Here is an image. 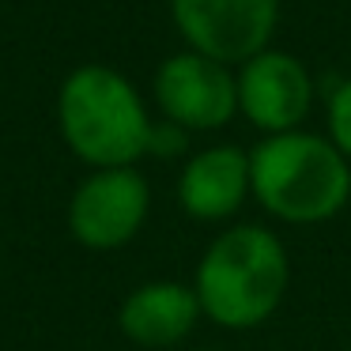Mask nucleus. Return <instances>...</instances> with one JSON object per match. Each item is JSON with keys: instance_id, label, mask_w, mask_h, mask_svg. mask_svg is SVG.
<instances>
[{"instance_id": "nucleus-2", "label": "nucleus", "mask_w": 351, "mask_h": 351, "mask_svg": "<svg viewBox=\"0 0 351 351\" xmlns=\"http://www.w3.org/2000/svg\"><path fill=\"white\" fill-rule=\"evenodd\" d=\"M291 283V261L268 227H227L204 250L193 291L204 317L223 328H257L280 310Z\"/></svg>"}, {"instance_id": "nucleus-7", "label": "nucleus", "mask_w": 351, "mask_h": 351, "mask_svg": "<svg viewBox=\"0 0 351 351\" xmlns=\"http://www.w3.org/2000/svg\"><path fill=\"white\" fill-rule=\"evenodd\" d=\"M238 114L265 136L295 132L313 110V76L302 57L287 49H261L238 64Z\"/></svg>"}, {"instance_id": "nucleus-3", "label": "nucleus", "mask_w": 351, "mask_h": 351, "mask_svg": "<svg viewBox=\"0 0 351 351\" xmlns=\"http://www.w3.org/2000/svg\"><path fill=\"white\" fill-rule=\"evenodd\" d=\"M57 125L64 144L87 167H136L152 152V117L140 91L106 64H80L57 95Z\"/></svg>"}, {"instance_id": "nucleus-4", "label": "nucleus", "mask_w": 351, "mask_h": 351, "mask_svg": "<svg viewBox=\"0 0 351 351\" xmlns=\"http://www.w3.org/2000/svg\"><path fill=\"white\" fill-rule=\"evenodd\" d=\"M170 19L185 49L234 69L272 46L280 0H170Z\"/></svg>"}, {"instance_id": "nucleus-8", "label": "nucleus", "mask_w": 351, "mask_h": 351, "mask_svg": "<svg viewBox=\"0 0 351 351\" xmlns=\"http://www.w3.org/2000/svg\"><path fill=\"white\" fill-rule=\"evenodd\" d=\"M245 197H253V185H250V152H242V147L234 144L204 147L182 167L178 204L193 219L219 223L227 215H234L245 204Z\"/></svg>"}, {"instance_id": "nucleus-11", "label": "nucleus", "mask_w": 351, "mask_h": 351, "mask_svg": "<svg viewBox=\"0 0 351 351\" xmlns=\"http://www.w3.org/2000/svg\"><path fill=\"white\" fill-rule=\"evenodd\" d=\"M348 351H351V348H348Z\"/></svg>"}, {"instance_id": "nucleus-10", "label": "nucleus", "mask_w": 351, "mask_h": 351, "mask_svg": "<svg viewBox=\"0 0 351 351\" xmlns=\"http://www.w3.org/2000/svg\"><path fill=\"white\" fill-rule=\"evenodd\" d=\"M325 117H328V140L351 159V76L332 87Z\"/></svg>"}, {"instance_id": "nucleus-5", "label": "nucleus", "mask_w": 351, "mask_h": 351, "mask_svg": "<svg viewBox=\"0 0 351 351\" xmlns=\"http://www.w3.org/2000/svg\"><path fill=\"white\" fill-rule=\"evenodd\" d=\"M152 91L162 117L185 132H215L238 114V80L230 64L197 49L167 57L155 69Z\"/></svg>"}, {"instance_id": "nucleus-1", "label": "nucleus", "mask_w": 351, "mask_h": 351, "mask_svg": "<svg viewBox=\"0 0 351 351\" xmlns=\"http://www.w3.org/2000/svg\"><path fill=\"white\" fill-rule=\"evenodd\" d=\"M250 185L272 219L317 227L348 208L351 159L317 132H276L250 152Z\"/></svg>"}, {"instance_id": "nucleus-9", "label": "nucleus", "mask_w": 351, "mask_h": 351, "mask_svg": "<svg viewBox=\"0 0 351 351\" xmlns=\"http://www.w3.org/2000/svg\"><path fill=\"white\" fill-rule=\"evenodd\" d=\"M197 317H204L197 291L174 280H155L125 298L117 325L136 348H174L197 328Z\"/></svg>"}, {"instance_id": "nucleus-6", "label": "nucleus", "mask_w": 351, "mask_h": 351, "mask_svg": "<svg viewBox=\"0 0 351 351\" xmlns=\"http://www.w3.org/2000/svg\"><path fill=\"white\" fill-rule=\"evenodd\" d=\"M152 189L136 167H106L87 174L69 200L72 238L87 250H117L140 234Z\"/></svg>"}]
</instances>
